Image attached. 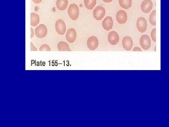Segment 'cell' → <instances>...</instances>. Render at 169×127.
<instances>
[{"mask_svg": "<svg viewBox=\"0 0 169 127\" xmlns=\"http://www.w3.org/2000/svg\"><path fill=\"white\" fill-rule=\"evenodd\" d=\"M103 1L104 2H106V3H109L112 1V0H103Z\"/></svg>", "mask_w": 169, "mask_h": 127, "instance_id": "obj_26", "label": "cell"}, {"mask_svg": "<svg viewBox=\"0 0 169 127\" xmlns=\"http://www.w3.org/2000/svg\"><path fill=\"white\" fill-rule=\"evenodd\" d=\"M153 2L151 0H145L142 2L141 9L144 13H148L150 12L153 8Z\"/></svg>", "mask_w": 169, "mask_h": 127, "instance_id": "obj_9", "label": "cell"}, {"mask_svg": "<svg viewBox=\"0 0 169 127\" xmlns=\"http://www.w3.org/2000/svg\"><path fill=\"white\" fill-rule=\"evenodd\" d=\"M31 51H37V50L36 47L34 46L32 42H31Z\"/></svg>", "mask_w": 169, "mask_h": 127, "instance_id": "obj_22", "label": "cell"}, {"mask_svg": "<svg viewBox=\"0 0 169 127\" xmlns=\"http://www.w3.org/2000/svg\"><path fill=\"white\" fill-rule=\"evenodd\" d=\"M84 3L86 9L92 10L96 5V0H84Z\"/></svg>", "mask_w": 169, "mask_h": 127, "instance_id": "obj_18", "label": "cell"}, {"mask_svg": "<svg viewBox=\"0 0 169 127\" xmlns=\"http://www.w3.org/2000/svg\"><path fill=\"white\" fill-rule=\"evenodd\" d=\"M76 31L74 28H70L68 30L66 34V38L69 43H73L76 39Z\"/></svg>", "mask_w": 169, "mask_h": 127, "instance_id": "obj_12", "label": "cell"}, {"mask_svg": "<svg viewBox=\"0 0 169 127\" xmlns=\"http://www.w3.org/2000/svg\"><path fill=\"white\" fill-rule=\"evenodd\" d=\"M68 5V0H57L56 2L57 8L60 11H64Z\"/></svg>", "mask_w": 169, "mask_h": 127, "instance_id": "obj_14", "label": "cell"}, {"mask_svg": "<svg viewBox=\"0 0 169 127\" xmlns=\"http://www.w3.org/2000/svg\"><path fill=\"white\" fill-rule=\"evenodd\" d=\"M140 44L141 47L145 50H147L151 47V40L147 35H143L140 39Z\"/></svg>", "mask_w": 169, "mask_h": 127, "instance_id": "obj_4", "label": "cell"}, {"mask_svg": "<svg viewBox=\"0 0 169 127\" xmlns=\"http://www.w3.org/2000/svg\"><path fill=\"white\" fill-rule=\"evenodd\" d=\"M133 51H142L141 49L139 47H135L133 50Z\"/></svg>", "mask_w": 169, "mask_h": 127, "instance_id": "obj_23", "label": "cell"}, {"mask_svg": "<svg viewBox=\"0 0 169 127\" xmlns=\"http://www.w3.org/2000/svg\"><path fill=\"white\" fill-rule=\"evenodd\" d=\"M106 13L105 9L103 7L97 6L93 11V16L95 20H101L104 17Z\"/></svg>", "mask_w": 169, "mask_h": 127, "instance_id": "obj_2", "label": "cell"}, {"mask_svg": "<svg viewBox=\"0 0 169 127\" xmlns=\"http://www.w3.org/2000/svg\"><path fill=\"white\" fill-rule=\"evenodd\" d=\"M68 13L69 17L73 20H76L80 15V10L79 7L73 3L70 5L68 10Z\"/></svg>", "mask_w": 169, "mask_h": 127, "instance_id": "obj_1", "label": "cell"}, {"mask_svg": "<svg viewBox=\"0 0 169 127\" xmlns=\"http://www.w3.org/2000/svg\"><path fill=\"white\" fill-rule=\"evenodd\" d=\"M33 2H34L35 3H39L40 2H42V0H32Z\"/></svg>", "mask_w": 169, "mask_h": 127, "instance_id": "obj_25", "label": "cell"}, {"mask_svg": "<svg viewBox=\"0 0 169 127\" xmlns=\"http://www.w3.org/2000/svg\"><path fill=\"white\" fill-rule=\"evenodd\" d=\"M122 46L126 50H131L133 46V41L132 38L128 36L124 37L122 40Z\"/></svg>", "mask_w": 169, "mask_h": 127, "instance_id": "obj_11", "label": "cell"}, {"mask_svg": "<svg viewBox=\"0 0 169 127\" xmlns=\"http://www.w3.org/2000/svg\"><path fill=\"white\" fill-rule=\"evenodd\" d=\"M34 29L33 28L31 27V38H33L34 36Z\"/></svg>", "mask_w": 169, "mask_h": 127, "instance_id": "obj_24", "label": "cell"}, {"mask_svg": "<svg viewBox=\"0 0 169 127\" xmlns=\"http://www.w3.org/2000/svg\"><path fill=\"white\" fill-rule=\"evenodd\" d=\"M102 25L104 29L109 31L111 29L113 26V19L111 17L108 16L103 20L102 22Z\"/></svg>", "mask_w": 169, "mask_h": 127, "instance_id": "obj_13", "label": "cell"}, {"mask_svg": "<svg viewBox=\"0 0 169 127\" xmlns=\"http://www.w3.org/2000/svg\"><path fill=\"white\" fill-rule=\"evenodd\" d=\"M151 37L154 42H156V28H155L151 32Z\"/></svg>", "mask_w": 169, "mask_h": 127, "instance_id": "obj_21", "label": "cell"}, {"mask_svg": "<svg viewBox=\"0 0 169 127\" xmlns=\"http://www.w3.org/2000/svg\"><path fill=\"white\" fill-rule=\"evenodd\" d=\"M98 40L95 36H90L87 40V46L90 50H95L98 46Z\"/></svg>", "mask_w": 169, "mask_h": 127, "instance_id": "obj_7", "label": "cell"}, {"mask_svg": "<svg viewBox=\"0 0 169 127\" xmlns=\"http://www.w3.org/2000/svg\"><path fill=\"white\" fill-rule=\"evenodd\" d=\"M40 51H50L51 49L49 46L47 44H43L39 48Z\"/></svg>", "mask_w": 169, "mask_h": 127, "instance_id": "obj_20", "label": "cell"}, {"mask_svg": "<svg viewBox=\"0 0 169 127\" xmlns=\"http://www.w3.org/2000/svg\"><path fill=\"white\" fill-rule=\"evenodd\" d=\"M119 5L122 8L129 9L132 4V0H118Z\"/></svg>", "mask_w": 169, "mask_h": 127, "instance_id": "obj_17", "label": "cell"}, {"mask_svg": "<svg viewBox=\"0 0 169 127\" xmlns=\"http://www.w3.org/2000/svg\"><path fill=\"white\" fill-rule=\"evenodd\" d=\"M149 21L151 25L156 26V11L154 10L151 13L149 17Z\"/></svg>", "mask_w": 169, "mask_h": 127, "instance_id": "obj_19", "label": "cell"}, {"mask_svg": "<svg viewBox=\"0 0 169 127\" xmlns=\"http://www.w3.org/2000/svg\"><path fill=\"white\" fill-rule=\"evenodd\" d=\"M35 35L38 38H44L47 35L48 29L46 26L41 24L36 27L35 30Z\"/></svg>", "mask_w": 169, "mask_h": 127, "instance_id": "obj_6", "label": "cell"}, {"mask_svg": "<svg viewBox=\"0 0 169 127\" xmlns=\"http://www.w3.org/2000/svg\"><path fill=\"white\" fill-rule=\"evenodd\" d=\"M138 30L141 33H144L147 29V22L144 17H140L138 19L136 22Z\"/></svg>", "mask_w": 169, "mask_h": 127, "instance_id": "obj_5", "label": "cell"}, {"mask_svg": "<svg viewBox=\"0 0 169 127\" xmlns=\"http://www.w3.org/2000/svg\"><path fill=\"white\" fill-rule=\"evenodd\" d=\"M116 20L118 23L120 24H124L127 22V15L126 11L120 10L116 14Z\"/></svg>", "mask_w": 169, "mask_h": 127, "instance_id": "obj_10", "label": "cell"}, {"mask_svg": "<svg viewBox=\"0 0 169 127\" xmlns=\"http://www.w3.org/2000/svg\"><path fill=\"white\" fill-rule=\"evenodd\" d=\"M39 22V15L35 13L31 14V25L33 26H36Z\"/></svg>", "mask_w": 169, "mask_h": 127, "instance_id": "obj_16", "label": "cell"}, {"mask_svg": "<svg viewBox=\"0 0 169 127\" xmlns=\"http://www.w3.org/2000/svg\"><path fill=\"white\" fill-rule=\"evenodd\" d=\"M108 40L110 44L116 45L119 42V35L116 31H113L108 35Z\"/></svg>", "mask_w": 169, "mask_h": 127, "instance_id": "obj_8", "label": "cell"}, {"mask_svg": "<svg viewBox=\"0 0 169 127\" xmlns=\"http://www.w3.org/2000/svg\"><path fill=\"white\" fill-rule=\"evenodd\" d=\"M56 31L59 35H64L66 30V26L65 22L63 20H57L55 24Z\"/></svg>", "mask_w": 169, "mask_h": 127, "instance_id": "obj_3", "label": "cell"}, {"mask_svg": "<svg viewBox=\"0 0 169 127\" xmlns=\"http://www.w3.org/2000/svg\"><path fill=\"white\" fill-rule=\"evenodd\" d=\"M57 48L59 51H71L69 45L65 41H60L57 44Z\"/></svg>", "mask_w": 169, "mask_h": 127, "instance_id": "obj_15", "label": "cell"}]
</instances>
